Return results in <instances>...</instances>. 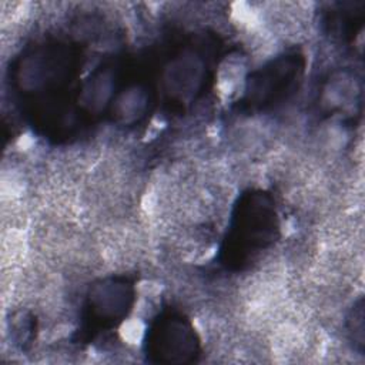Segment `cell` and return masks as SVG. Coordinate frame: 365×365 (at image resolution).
Segmentation results:
<instances>
[{"label": "cell", "instance_id": "obj_1", "mask_svg": "<svg viewBox=\"0 0 365 365\" xmlns=\"http://www.w3.org/2000/svg\"><path fill=\"white\" fill-rule=\"evenodd\" d=\"M148 351L161 362H185L195 352L194 334L180 319L168 318L153 328Z\"/></svg>", "mask_w": 365, "mask_h": 365}]
</instances>
